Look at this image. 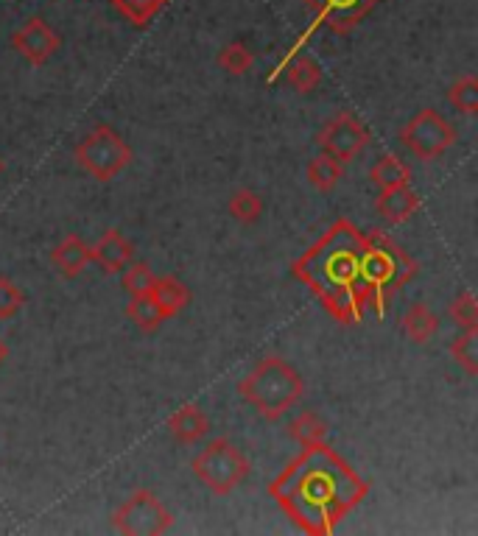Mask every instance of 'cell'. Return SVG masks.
<instances>
[{
    "mask_svg": "<svg viewBox=\"0 0 478 536\" xmlns=\"http://www.w3.org/2000/svg\"><path fill=\"white\" fill-rule=\"evenodd\" d=\"M238 394L244 397L246 405H252L263 419L277 422L286 416L305 394V380L302 375L283 358L269 355L258 361L238 383Z\"/></svg>",
    "mask_w": 478,
    "mask_h": 536,
    "instance_id": "277c9868",
    "label": "cell"
},
{
    "mask_svg": "<svg viewBox=\"0 0 478 536\" xmlns=\"http://www.w3.org/2000/svg\"><path fill=\"white\" fill-rule=\"evenodd\" d=\"M456 126L437 109H420L400 129V143L409 148L417 160H439L456 143Z\"/></svg>",
    "mask_w": 478,
    "mask_h": 536,
    "instance_id": "52a82bcc",
    "label": "cell"
},
{
    "mask_svg": "<svg viewBox=\"0 0 478 536\" xmlns=\"http://www.w3.org/2000/svg\"><path fill=\"white\" fill-rule=\"evenodd\" d=\"M59 45H62L59 34H56L54 28L48 26L42 17H28L26 23L17 28L12 37L14 51L23 56L28 65L34 67L45 65V62L59 51Z\"/></svg>",
    "mask_w": 478,
    "mask_h": 536,
    "instance_id": "30bf717a",
    "label": "cell"
},
{
    "mask_svg": "<svg viewBox=\"0 0 478 536\" xmlns=\"http://www.w3.org/2000/svg\"><path fill=\"white\" fill-rule=\"evenodd\" d=\"M149 296L154 299V305L160 308L165 319H174V316H179L182 310L191 305V291L177 277H154Z\"/></svg>",
    "mask_w": 478,
    "mask_h": 536,
    "instance_id": "e0dca14e",
    "label": "cell"
},
{
    "mask_svg": "<svg viewBox=\"0 0 478 536\" xmlns=\"http://www.w3.org/2000/svg\"><path fill=\"white\" fill-rule=\"evenodd\" d=\"M414 277H417V260L406 249H400V243H395L383 232L364 235L358 280L367 285L369 305L375 308L378 316L386 313L392 291H400Z\"/></svg>",
    "mask_w": 478,
    "mask_h": 536,
    "instance_id": "3957f363",
    "label": "cell"
},
{
    "mask_svg": "<svg viewBox=\"0 0 478 536\" xmlns=\"http://www.w3.org/2000/svg\"><path fill=\"white\" fill-rule=\"evenodd\" d=\"M361 252H364V235L353 221L342 218L291 266V271L316 296H322L358 282Z\"/></svg>",
    "mask_w": 478,
    "mask_h": 536,
    "instance_id": "7a4b0ae2",
    "label": "cell"
},
{
    "mask_svg": "<svg viewBox=\"0 0 478 536\" xmlns=\"http://www.w3.org/2000/svg\"><path fill=\"white\" fill-rule=\"evenodd\" d=\"M372 134L364 123L358 121L353 112H339L336 118H330L319 134H316V146L319 151L330 154L333 160H339L342 165L353 162L369 146Z\"/></svg>",
    "mask_w": 478,
    "mask_h": 536,
    "instance_id": "9c48e42d",
    "label": "cell"
},
{
    "mask_svg": "<svg viewBox=\"0 0 478 536\" xmlns=\"http://www.w3.org/2000/svg\"><path fill=\"white\" fill-rule=\"evenodd\" d=\"M154 271H151L149 263H143V260H132L129 266L123 268V291L129 296L137 294H149L151 282H154Z\"/></svg>",
    "mask_w": 478,
    "mask_h": 536,
    "instance_id": "f1b7e54d",
    "label": "cell"
},
{
    "mask_svg": "<svg viewBox=\"0 0 478 536\" xmlns=\"http://www.w3.org/2000/svg\"><path fill=\"white\" fill-rule=\"evenodd\" d=\"M216 62L224 73H230V76H244L249 73V67L255 62V56L252 51L246 48L244 42H230V45H224L216 56Z\"/></svg>",
    "mask_w": 478,
    "mask_h": 536,
    "instance_id": "83f0119b",
    "label": "cell"
},
{
    "mask_svg": "<svg viewBox=\"0 0 478 536\" xmlns=\"http://www.w3.org/2000/svg\"><path fill=\"white\" fill-rule=\"evenodd\" d=\"M319 299H322V308L328 310L339 324H358L369 305V291L367 285L358 280L353 285L328 291V294H322Z\"/></svg>",
    "mask_w": 478,
    "mask_h": 536,
    "instance_id": "7c38bea8",
    "label": "cell"
},
{
    "mask_svg": "<svg viewBox=\"0 0 478 536\" xmlns=\"http://www.w3.org/2000/svg\"><path fill=\"white\" fill-rule=\"evenodd\" d=\"M288 84L300 95H311L322 84V67L316 65V59L311 56H297L288 65Z\"/></svg>",
    "mask_w": 478,
    "mask_h": 536,
    "instance_id": "7402d4cb",
    "label": "cell"
},
{
    "mask_svg": "<svg viewBox=\"0 0 478 536\" xmlns=\"http://www.w3.org/2000/svg\"><path fill=\"white\" fill-rule=\"evenodd\" d=\"M6 358H9V347L3 344V338H0V366L6 363Z\"/></svg>",
    "mask_w": 478,
    "mask_h": 536,
    "instance_id": "1f68e13d",
    "label": "cell"
},
{
    "mask_svg": "<svg viewBox=\"0 0 478 536\" xmlns=\"http://www.w3.org/2000/svg\"><path fill=\"white\" fill-rule=\"evenodd\" d=\"M3 168H6V165H3V160H0V174H3Z\"/></svg>",
    "mask_w": 478,
    "mask_h": 536,
    "instance_id": "d6a6232c",
    "label": "cell"
},
{
    "mask_svg": "<svg viewBox=\"0 0 478 536\" xmlns=\"http://www.w3.org/2000/svg\"><path fill=\"white\" fill-rule=\"evenodd\" d=\"M448 101L456 112H462L467 118H473L478 112V81L476 76H462L451 84Z\"/></svg>",
    "mask_w": 478,
    "mask_h": 536,
    "instance_id": "4316f807",
    "label": "cell"
},
{
    "mask_svg": "<svg viewBox=\"0 0 478 536\" xmlns=\"http://www.w3.org/2000/svg\"><path fill=\"white\" fill-rule=\"evenodd\" d=\"M375 210H378V215L386 224H406L411 215L420 210V196L411 190V185L381 190Z\"/></svg>",
    "mask_w": 478,
    "mask_h": 536,
    "instance_id": "5bb4252c",
    "label": "cell"
},
{
    "mask_svg": "<svg viewBox=\"0 0 478 536\" xmlns=\"http://www.w3.org/2000/svg\"><path fill=\"white\" fill-rule=\"evenodd\" d=\"M168 0H112V6H115V12L126 17L132 26H146L151 23L160 9H163Z\"/></svg>",
    "mask_w": 478,
    "mask_h": 536,
    "instance_id": "484cf974",
    "label": "cell"
},
{
    "mask_svg": "<svg viewBox=\"0 0 478 536\" xmlns=\"http://www.w3.org/2000/svg\"><path fill=\"white\" fill-rule=\"evenodd\" d=\"M269 489L300 528L311 534H328L367 495L369 486L328 444L319 442L305 447V453Z\"/></svg>",
    "mask_w": 478,
    "mask_h": 536,
    "instance_id": "6da1fadb",
    "label": "cell"
},
{
    "mask_svg": "<svg viewBox=\"0 0 478 536\" xmlns=\"http://www.w3.org/2000/svg\"><path fill=\"white\" fill-rule=\"evenodd\" d=\"M288 436L297 444H302V447H311V444L325 442L328 425H325V419L316 414V411H302L300 416H294L288 422Z\"/></svg>",
    "mask_w": 478,
    "mask_h": 536,
    "instance_id": "44dd1931",
    "label": "cell"
},
{
    "mask_svg": "<svg viewBox=\"0 0 478 536\" xmlns=\"http://www.w3.org/2000/svg\"><path fill=\"white\" fill-rule=\"evenodd\" d=\"M135 160L132 146L123 140L112 126L101 123L90 134H84L82 143L76 146V162L84 174H90L96 182H112L121 176Z\"/></svg>",
    "mask_w": 478,
    "mask_h": 536,
    "instance_id": "5b68a950",
    "label": "cell"
},
{
    "mask_svg": "<svg viewBox=\"0 0 478 536\" xmlns=\"http://www.w3.org/2000/svg\"><path fill=\"white\" fill-rule=\"evenodd\" d=\"M451 322L459 324L462 330H470V327H478V308H476V299L470 291H462V294L456 296L451 302Z\"/></svg>",
    "mask_w": 478,
    "mask_h": 536,
    "instance_id": "4dcf8cb0",
    "label": "cell"
},
{
    "mask_svg": "<svg viewBox=\"0 0 478 536\" xmlns=\"http://www.w3.org/2000/svg\"><path fill=\"white\" fill-rule=\"evenodd\" d=\"M403 333L414 344H428L434 335L439 333V319L434 310L428 308L425 302H414L409 310L403 313Z\"/></svg>",
    "mask_w": 478,
    "mask_h": 536,
    "instance_id": "ac0fdd59",
    "label": "cell"
},
{
    "mask_svg": "<svg viewBox=\"0 0 478 536\" xmlns=\"http://www.w3.org/2000/svg\"><path fill=\"white\" fill-rule=\"evenodd\" d=\"M227 210H230V215H233L235 221H241V224H255L260 215H263V199H260V193H255V190L241 188L230 196Z\"/></svg>",
    "mask_w": 478,
    "mask_h": 536,
    "instance_id": "d4e9b609",
    "label": "cell"
},
{
    "mask_svg": "<svg viewBox=\"0 0 478 536\" xmlns=\"http://www.w3.org/2000/svg\"><path fill=\"white\" fill-rule=\"evenodd\" d=\"M369 179L378 185V190L400 188V185H411V171L403 160H397L392 154H383L381 160L372 165Z\"/></svg>",
    "mask_w": 478,
    "mask_h": 536,
    "instance_id": "ffe728a7",
    "label": "cell"
},
{
    "mask_svg": "<svg viewBox=\"0 0 478 536\" xmlns=\"http://www.w3.org/2000/svg\"><path fill=\"white\" fill-rule=\"evenodd\" d=\"M174 525L171 511L151 489H137L121 509L112 514V528L126 536H160Z\"/></svg>",
    "mask_w": 478,
    "mask_h": 536,
    "instance_id": "ba28073f",
    "label": "cell"
},
{
    "mask_svg": "<svg viewBox=\"0 0 478 536\" xmlns=\"http://www.w3.org/2000/svg\"><path fill=\"white\" fill-rule=\"evenodd\" d=\"M23 305H26L23 288L14 280H9V277H0V322L14 319L23 310Z\"/></svg>",
    "mask_w": 478,
    "mask_h": 536,
    "instance_id": "f546056e",
    "label": "cell"
},
{
    "mask_svg": "<svg viewBox=\"0 0 478 536\" xmlns=\"http://www.w3.org/2000/svg\"><path fill=\"white\" fill-rule=\"evenodd\" d=\"M453 361L467 372V377H478V327L462 330L451 344Z\"/></svg>",
    "mask_w": 478,
    "mask_h": 536,
    "instance_id": "cb8c5ba5",
    "label": "cell"
},
{
    "mask_svg": "<svg viewBox=\"0 0 478 536\" xmlns=\"http://www.w3.org/2000/svg\"><path fill=\"white\" fill-rule=\"evenodd\" d=\"M126 316H129V322L135 324L137 330H143V333H154V330L165 322V316L160 313V308L154 305V299H151L149 294L132 296V302L126 305Z\"/></svg>",
    "mask_w": 478,
    "mask_h": 536,
    "instance_id": "603a6c76",
    "label": "cell"
},
{
    "mask_svg": "<svg viewBox=\"0 0 478 536\" xmlns=\"http://www.w3.org/2000/svg\"><path fill=\"white\" fill-rule=\"evenodd\" d=\"M305 3H308L311 12L319 14V20L325 17L336 34H347L350 28L372 12V6L378 0H305Z\"/></svg>",
    "mask_w": 478,
    "mask_h": 536,
    "instance_id": "8fae6325",
    "label": "cell"
},
{
    "mask_svg": "<svg viewBox=\"0 0 478 536\" xmlns=\"http://www.w3.org/2000/svg\"><path fill=\"white\" fill-rule=\"evenodd\" d=\"M305 176H308L311 188L319 190V193H330V190H336V185L342 182L344 165L339 160H333L325 151H319L314 160L308 162Z\"/></svg>",
    "mask_w": 478,
    "mask_h": 536,
    "instance_id": "d6986e66",
    "label": "cell"
},
{
    "mask_svg": "<svg viewBox=\"0 0 478 536\" xmlns=\"http://www.w3.org/2000/svg\"><path fill=\"white\" fill-rule=\"evenodd\" d=\"M132 260H135V246L115 227L107 229L96 246H90V263H98L104 274H121Z\"/></svg>",
    "mask_w": 478,
    "mask_h": 536,
    "instance_id": "4fadbf2b",
    "label": "cell"
},
{
    "mask_svg": "<svg viewBox=\"0 0 478 536\" xmlns=\"http://www.w3.org/2000/svg\"><path fill=\"white\" fill-rule=\"evenodd\" d=\"M193 475L205 483L213 495H233L249 478V458L230 439H213L199 456L193 458Z\"/></svg>",
    "mask_w": 478,
    "mask_h": 536,
    "instance_id": "8992f818",
    "label": "cell"
},
{
    "mask_svg": "<svg viewBox=\"0 0 478 536\" xmlns=\"http://www.w3.org/2000/svg\"><path fill=\"white\" fill-rule=\"evenodd\" d=\"M51 263L54 268L62 274V277H79L87 263H90V246L84 243V238L79 235H68V238H62V241L56 243L54 249H51Z\"/></svg>",
    "mask_w": 478,
    "mask_h": 536,
    "instance_id": "2e32d148",
    "label": "cell"
},
{
    "mask_svg": "<svg viewBox=\"0 0 478 536\" xmlns=\"http://www.w3.org/2000/svg\"><path fill=\"white\" fill-rule=\"evenodd\" d=\"M168 433L179 444H196L210 433V416L199 405H182L177 414L168 419Z\"/></svg>",
    "mask_w": 478,
    "mask_h": 536,
    "instance_id": "9a60e30c",
    "label": "cell"
}]
</instances>
